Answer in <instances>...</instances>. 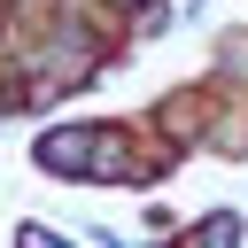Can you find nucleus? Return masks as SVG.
I'll list each match as a JSON object with an SVG mask.
<instances>
[{"mask_svg":"<svg viewBox=\"0 0 248 248\" xmlns=\"http://www.w3.org/2000/svg\"><path fill=\"white\" fill-rule=\"evenodd\" d=\"M39 163L46 170H132L116 140H93V132H46L39 140Z\"/></svg>","mask_w":248,"mask_h":248,"instance_id":"f257e3e1","label":"nucleus"},{"mask_svg":"<svg viewBox=\"0 0 248 248\" xmlns=\"http://www.w3.org/2000/svg\"><path fill=\"white\" fill-rule=\"evenodd\" d=\"M23 248H62V240H54V232H31V240H23Z\"/></svg>","mask_w":248,"mask_h":248,"instance_id":"7ed1b4c3","label":"nucleus"},{"mask_svg":"<svg viewBox=\"0 0 248 248\" xmlns=\"http://www.w3.org/2000/svg\"><path fill=\"white\" fill-rule=\"evenodd\" d=\"M194 248H240V225H232V217H209V225L194 232Z\"/></svg>","mask_w":248,"mask_h":248,"instance_id":"f03ea898","label":"nucleus"}]
</instances>
